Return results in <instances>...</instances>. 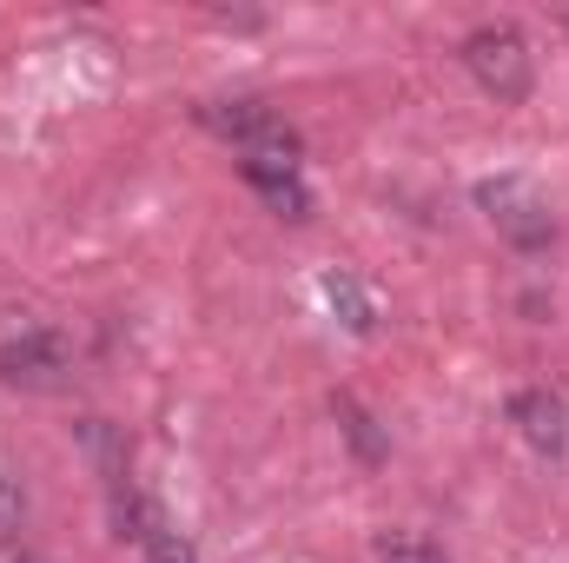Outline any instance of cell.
<instances>
[{"label":"cell","instance_id":"obj_1","mask_svg":"<svg viewBox=\"0 0 569 563\" xmlns=\"http://www.w3.org/2000/svg\"><path fill=\"white\" fill-rule=\"evenodd\" d=\"M463 67H470V80L490 93V100H523L530 93V40L517 33V27H477L470 40H463Z\"/></svg>","mask_w":569,"mask_h":563},{"label":"cell","instance_id":"obj_2","mask_svg":"<svg viewBox=\"0 0 569 563\" xmlns=\"http://www.w3.org/2000/svg\"><path fill=\"white\" fill-rule=\"evenodd\" d=\"M199 127L232 140L246 159H298V134L259 100H212V107H199Z\"/></svg>","mask_w":569,"mask_h":563},{"label":"cell","instance_id":"obj_3","mask_svg":"<svg viewBox=\"0 0 569 563\" xmlns=\"http://www.w3.org/2000/svg\"><path fill=\"white\" fill-rule=\"evenodd\" d=\"M477 206L490 213V226H497L517 253H537V246H550V233H557V219H550V206L537 199L530 179H490V186H477Z\"/></svg>","mask_w":569,"mask_h":563},{"label":"cell","instance_id":"obj_4","mask_svg":"<svg viewBox=\"0 0 569 563\" xmlns=\"http://www.w3.org/2000/svg\"><path fill=\"white\" fill-rule=\"evenodd\" d=\"M67 372H73V345L60 332H47V325H33V332H20V338L0 345V385L53 392V385H67Z\"/></svg>","mask_w":569,"mask_h":563},{"label":"cell","instance_id":"obj_5","mask_svg":"<svg viewBox=\"0 0 569 563\" xmlns=\"http://www.w3.org/2000/svg\"><path fill=\"white\" fill-rule=\"evenodd\" d=\"M239 172L279 219H311V186H305L298 159H239Z\"/></svg>","mask_w":569,"mask_h":563},{"label":"cell","instance_id":"obj_6","mask_svg":"<svg viewBox=\"0 0 569 563\" xmlns=\"http://www.w3.org/2000/svg\"><path fill=\"white\" fill-rule=\"evenodd\" d=\"M510 424H517L523 444L543 451V457H557L569 444V412H563L557 392H517V398H510Z\"/></svg>","mask_w":569,"mask_h":563},{"label":"cell","instance_id":"obj_7","mask_svg":"<svg viewBox=\"0 0 569 563\" xmlns=\"http://www.w3.org/2000/svg\"><path fill=\"white\" fill-rule=\"evenodd\" d=\"M378 563H450L430 537H418V531H398V537H385L378 544Z\"/></svg>","mask_w":569,"mask_h":563},{"label":"cell","instance_id":"obj_8","mask_svg":"<svg viewBox=\"0 0 569 563\" xmlns=\"http://www.w3.org/2000/svg\"><path fill=\"white\" fill-rule=\"evenodd\" d=\"M27 524V491L13 484V471H0V544H13Z\"/></svg>","mask_w":569,"mask_h":563},{"label":"cell","instance_id":"obj_9","mask_svg":"<svg viewBox=\"0 0 569 563\" xmlns=\"http://www.w3.org/2000/svg\"><path fill=\"white\" fill-rule=\"evenodd\" d=\"M0 563H47V557H40L27 537H13V544H0Z\"/></svg>","mask_w":569,"mask_h":563},{"label":"cell","instance_id":"obj_10","mask_svg":"<svg viewBox=\"0 0 569 563\" xmlns=\"http://www.w3.org/2000/svg\"><path fill=\"white\" fill-rule=\"evenodd\" d=\"M152 563H192V557H186V551H179L172 537H159V544H152Z\"/></svg>","mask_w":569,"mask_h":563}]
</instances>
